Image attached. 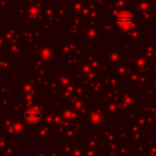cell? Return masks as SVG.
Instances as JSON below:
<instances>
[{
  "instance_id": "1",
  "label": "cell",
  "mask_w": 156,
  "mask_h": 156,
  "mask_svg": "<svg viewBox=\"0 0 156 156\" xmlns=\"http://www.w3.org/2000/svg\"><path fill=\"white\" fill-rule=\"evenodd\" d=\"M117 20L119 26H121L122 28H124V27H129L130 25H132L134 18H133V15L129 13V12L123 11L117 16V20Z\"/></svg>"
}]
</instances>
